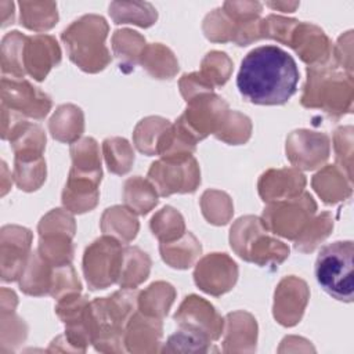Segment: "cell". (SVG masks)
Masks as SVG:
<instances>
[{"mask_svg": "<svg viewBox=\"0 0 354 354\" xmlns=\"http://www.w3.org/2000/svg\"><path fill=\"white\" fill-rule=\"evenodd\" d=\"M30 230L8 224L0 230V268L1 281H18L32 253Z\"/></svg>", "mask_w": 354, "mask_h": 354, "instance_id": "9a60e30c", "label": "cell"}, {"mask_svg": "<svg viewBox=\"0 0 354 354\" xmlns=\"http://www.w3.org/2000/svg\"><path fill=\"white\" fill-rule=\"evenodd\" d=\"M151 266V257L138 246H123L122 266L116 283L122 289H136L147 281Z\"/></svg>", "mask_w": 354, "mask_h": 354, "instance_id": "f1b7e54d", "label": "cell"}, {"mask_svg": "<svg viewBox=\"0 0 354 354\" xmlns=\"http://www.w3.org/2000/svg\"><path fill=\"white\" fill-rule=\"evenodd\" d=\"M315 212L314 198L308 192H301L290 199L267 203L260 218L271 234L295 241L315 216Z\"/></svg>", "mask_w": 354, "mask_h": 354, "instance_id": "52a82bcc", "label": "cell"}, {"mask_svg": "<svg viewBox=\"0 0 354 354\" xmlns=\"http://www.w3.org/2000/svg\"><path fill=\"white\" fill-rule=\"evenodd\" d=\"M353 126H340L333 131V149L336 166L353 181Z\"/></svg>", "mask_w": 354, "mask_h": 354, "instance_id": "f907efd6", "label": "cell"}, {"mask_svg": "<svg viewBox=\"0 0 354 354\" xmlns=\"http://www.w3.org/2000/svg\"><path fill=\"white\" fill-rule=\"evenodd\" d=\"M100 177L69 170L68 180L61 195L62 206L72 214H82L93 210L100 199Z\"/></svg>", "mask_w": 354, "mask_h": 354, "instance_id": "7402d4cb", "label": "cell"}, {"mask_svg": "<svg viewBox=\"0 0 354 354\" xmlns=\"http://www.w3.org/2000/svg\"><path fill=\"white\" fill-rule=\"evenodd\" d=\"M25 116L18 112L11 111L10 108L1 105V138L11 141L18 131L26 124Z\"/></svg>", "mask_w": 354, "mask_h": 354, "instance_id": "91938a15", "label": "cell"}, {"mask_svg": "<svg viewBox=\"0 0 354 354\" xmlns=\"http://www.w3.org/2000/svg\"><path fill=\"white\" fill-rule=\"evenodd\" d=\"M354 102L353 75L342 71L332 59L307 66L300 104L308 109H321L332 119L351 113Z\"/></svg>", "mask_w": 354, "mask_h": 354, "instance_id": "7a4b0ae2", "label": "cell"}, {"mask_svg": "<svg viewBox=\"0 0 354 354\" xmlns=\"http://www.w3.org/2000/svg\"><path fill=\"white\" fill-rule=\"evenodd\" d=\"M196 141L177 122L170 124L160 137L158 144V155L160 159L170 162H183L194 156Z\"/></svg>", "mask_w": 354, "mask_h": 354, "instance_id": "4dcf8cb0", "label": "cell"}, {"mask_svg": "<svg viewBox=\"0 0 354 354\" xmlns=\"http://www.w3.org/2000/svg\"><path fill=\"white\" fill-rule=\"evenodd\" d=\"M259 326L256 318L248 311H232L224 318L223 351L254 353Z\"/></svg>", "mask_w": 354, "mask_h": 354, "instance_id": "44dd1931", "label": "cell"}, {"mask_svg": "<svg viewBox=\"0 0 354 354\" xmlns=\"http://www.w3.org/2000/svg\"><path fill=\"white\" fill-rule=\"evenodd\" d=\"M149 228L159 242H171L185 234V221L177 209L165 206L152 216Z\"/></svg>", "mask_w": 354, "mask_h": 354, "instance_id": "7bdbcfd3", "label": "cell"}, {"mask_svg": "<svg viewBox=\"0 0 354 354\" xmlns=\"http://www.w3.org/2000/svg\"><path fill=\"white\" fill-rule=\"evenodd\" d=\"M308 299L310 288L304 279L295 275L282 278L274 292V319L286 328L297 325L304 315Z\"/></svg>", "mask_w": 354, "mask_h": 354, "instance_id": "2e32d148", "label": "cell"}, {"mask_svg": "<svg viewBox=\"0 0 354 354\" xmlns=\"http://www.w3.org/2000/svg\"><path fill=\"white\" fill-rule=\"evenodd\" d=\"M21 25L33 32H47L58 22L54 1H19Z\"/></svg>", "mask_w": 354, "mask_h": 354, "instance_id": "e575fe53", "label": "cell"}, {"mask_svg": "<svg viewBox=\"0 0 354 354\" xmlns=\"http://www.w3.org/2000/svg\"><path fill=\"white\" fill-rule=\"evenodd\" d=\"M147 177L160 196L192 194L201 184V169L194 156L183 162L159 159L151 165Z\"/></svg>", "mask_w": 354, "mask_h": 354, "instance_id": "8fae6325", "label": "cell"}, {"mask_svg": "<svg viewBox=\"0 0 354 354\" xmlns=\"http://www.w3.org/2000/svg\"><path fill=\"white\" fill-rule=\"evenodd\" d=\"M171 123L162 116H147L141 119L133 131V144L144 155H158V144Z\"/></svg>", "mask_w": 354, "mask_h": 354, "instance_id": "74e56055", "label": "cell"}, {"mask_svg": "<svg viewBox=\"0 0 354 354\" xmlns=\"http://www.w3.org/2000/svg\"><path fill=\"white\" fill-rule=\"evenodd\" d=\"M37 232L39 235H47V234H66L71 236H75L76 234V221L73 214L64 209H53L48 213H46L39 224H37Z\"/></svg>", "mask_w": 354, "mask_h": 354, "instance_id": "816d5d0a", "label": "cell"}, {"mask_svg": "<svg viewBox=\"0 0 354 354\" xmlns=\"http://www.w3.org/2000/svg\"><path fill=\"white\" fill-rule=\"evenodd\" d=\"M113 55L118 59L119 69L123 73H130L140 64L141 54L147 46L145 37L129 28L118 29L113 32L111 39Z\"/></svg>", "mask_w": 354, "mask_h": 354, "instance_id": "484cf974", "label": "cell"}, {"mask_svg": "<svg viewBox=\"0 0 354 354\" xmlns=\"http://www.w3.org/2000/svg\"><path fill=\"white\" fill-rule=\"evenodd\" d=\"M228 111L225 100L214 93H206L187 102L185 111L176 122L199 142L220 129Z\"/></svg>", "mask_w": 354, "mask_h": 354, "instance_id": "9c48e42d", "label": "cell"}, {"mask_svg": "<svg viewBox=\"0 0 354 354\" xmlns=\"http://www.w3.org/2000/svg\"><path fill=\"white\" fill-rule=\"evenodd\" d=\"M18 306V297L14 290L1 288L0 290V313H10L15 311Z\"/></svg>", "mask_w": 354, "mask_h": 354, "instance_id": "6125c7cd", "label": "cell"}, {"mask_svg": "<svg viewBox=\"0 0 354 354\" xmlns=\"http://www.w3.org/2000/svg\"><path fill=\"white\" fill-rule=\"evenodd\" d=\"M10 144L14 158H40L46 149V133L41 126L26 122Z\"/></svg>", "mask_w": 354, "mask_h": 354, "instance_id": "ee69618b", "label": "cell"}, {"mask_svg": "<svg viewBox=\"0 0 354 354\" xmlns=\"http://www.w3.org/2000/svg\"><path fill=\"white\" fill-rule=\"evenodd\" d=\"M102 155L111 173L123 176L129 173L134 163V151L123 137H108L102 141Z\"/></svg>", "mask_w": 354, "mask_h": 354, "instance_id": "b9f144b4", "label": "cell"}, {"mask_svg": "<svg viewBox=\"0 0 354 354\" xmlns=\"http://www.w3.org/2000/svg\"><path fill=\"white\" fill-rule=\"evenodd\" d=\"M212 343L192 335L187 330L180 329L178 332L169 336L165 346L160 348L162 353H185V354H202L207 351H217L210 347Z\"/></svg>", "mask_w": 354, "mask_h": 354, "instance_id": "f5cc1de1", "label": "cell"}, {"mask_svg": "<svg viewBox=\"0 0 354 354\" xmlns=\"http://www.w3.org/2000/svg\"><path fill=\"white\" fill-rule=\"evenodd\" d=\"M71 171L102 178L101 155L98 142L93 137H82L71 144Z\"/></svg>", "mask_w": 354, "mask_h": 354, "instance_id": "d590c367", "label": "cell"}, {"mask_svg": "<svg viewBox=\"0 0 354 354\" xmlns=\"http://www.w3.org/2000/svg\"><path fill=\"white\" fill-rule=\"evenodd\" d=\"M48 130L51 137L59 142H76L84 131L83 111L75 104L59 105L48 120Z\"/></svg>", "mask_w": 354, "mask_h": 354, "instance_id": "cb8c5ba5", "label": "cell"}, {"mask_svg": "<svg viewBox=\"0 0 354 354\" xmlns=\"http://www.w3.org/2000/svg\"><path fill=\"white\" fill-rule=\"evenodd\" d=\"M267 6L282 12H293L299 7V1H268Z\"/></svg>", "mask_w": 354, "mask_h": 354, "instance_id": "e7e4bbea", "label": "cell"}, {"mask_svg": "<svg viewBox=\"0 0 354 354\" xmlns=\"http://www.w3.org/2000/svg\"><path fill=\"white\" fill-rule=\"evenodd\" d=\"M140 65L158 80L173 79L180 69L174 53L162 43L147 44L141 54Z\"/></svg>", "mask_w": 354, "mask_h": 354, "instance_id": "1f68e13d", "label": "cell"}, {"mask_svg": "<svg viewBox=\"0 0 354 354\" xmlns=\"http://www.w3.org/2000/svg\"><path fill=\"white\" fill-rule=\"evenodd\" d=\"M299 69L290 54L277 46L249 51L236 76L241 95L256 105H283L296 93Z\"/></svg>", "mask_w": 354, "mask_h": 354, "instance_id": "6da1fadb", "label": "cell"}, {"mask_svg": "<svg viewBox=\"0 0 354 354\" xmlns=\"http://www.w3.org/2000/svg\"><path fill=\"white\" fill-rule=\"evenodd\" d=\"M335 64L348 75H353V30L344 32L332 47Z\"/></svg>", "mask_w": 354, "mask_h": 354, "instance_id": "680465c9", "label": "cell"}, {"mask_svg": "<svg viewBox=\"0 0 354 354\" xmlns=\"http://www.w3.org/2000/svg\"><path fill=\"white\" fill-rule=\"evenodd\" d=\"M288 46L308 66L325 64L332 59V41L319 26L311 22H299Z\"/></svg>", "mask_w": 354, "mask_h": 354, "instance_id": "e0dca14e", "label": "cell"}, {"mask_svg": "<svg viewBox=\"0 0 354 354\" xmlns=\"http://www.w3.org/2000/svg\"><path fill=\"white\" fill-rule=\"evenodd\" d=\"M176 289L171 283L156 281L138 293L137 308L148 317L163 319L176 299Z\"/></svg>", "mask_w": 354, "mask_h": 354, "instance_id": "f546056e", "label": "cell"}, {"mask_svg": "<svg viewBox=\"0 0 354 354\" xmlns=\"http://www.w3.org/2000/svg\"><path fill=\"white\" fill-rule=\"evenodd\" d=\"M109 15L116 25L131 24L140 28H149L158 19L156 8L148 1H112Z\"/></svg>", "mask_w": 354, "mask_h": 354, "instance_id": "836d02e7", "label": "cell"}, {"mask_svg": "<svg viewBox=\"0 0 354 354\" xmlns=\"http://www.w3.org/2000/svg\"><path fill=\"white\" fill-rule=\"evenodd\" d=\"M163 336L162 319L134 313L124 328V347L126 351L134 354H147L160 351Z\"/></svg>", "mask_w": 354, "mask_h": 354, "instance_id": "ffe728a7", "label": "cell"}, {"mask_svg": "<svg viewBox=\"0 0 354 354\" xmlns=\"http://www.w3.org/2000/svg\"><path fill=\"white\" fill-rule=\"evenodd\" d=\"M82 292V282L72 267V264H65L59 267H54L53 272V283L50 296L55 300L71 295V293H80Z\"/></svg>", "mask_w": 354, "mask_h": 354, "instance_id": "11a10c76", "label": "cell"}, {"mask_svg": "<svg viewBox=\"0 0 354 354\" xmlns=\"http://www.w3.org/2000/svg\"><path fill=\"white\" fill-rule=\"evenodd\" d=\"M1 319V336H0V351H14L28 336V326L15 311L0 313Z\"/></svg>", "mask_w": 354, "mask_h": 354, "instance_id": "681fc988", "label": "cell"}, {"mask_svg": "<svg viewBox=\"0 0 354 354\" xmlns=\"http://www.w3.org/2000/svg\"><path fill=\"white\" fill-rule=\"evenodd\" d=\"M199 73L213 86H224L232 73V61L223 51H209L201 61Z\"/></svg>", "mask_w": 354, "mask_h": 354, "instance_id": "c3c4849f", "label": "cell"}, {"mask_svg": "<svg viewBox=\"0 0 354 354\" xmlns=\"http://www.w3.org/2000/svg\"><path fill=\"white\" fill-rule=\"evenodd\" d=\"M26 39L28 36L18 30H11L1 39L0 58L3 76L24 79L26 75L24 68V48Z\"/></svg>", "mask_w": 354, "mask_h": 354, "instance_id": "8d00e7d4", "label": "cell"}, {"mask_svg": "<svg viewBox=\"0 0 354 354\" xmlns=\"http://www.w3.org/2000/svg\"><path fill=\"white\" fill-rule=\"evenodd\" d=\"M72 239L73 236L66 234L39 235V245L36 250L40 257L53 267L72 264L75 254Z\"/></svg>", "mask_w": 354, "mask_h": 354, "instance_id": "f35d334b", "label": "cell"}, {"mask_svg": "<svg viewBox=\"0 0 354 354\" xmlns=\"http://www.w3.org/2000/svg\"><path fill=\"white\" fill-rule=\"evenodd\" d=\"M138 292L136 289L116 290L111 296L90 301L93 322L91 344L100 353L126 351L123 336L129 319L137 310Z\"/></svg>", "mask_w": 354, "mask_h": 354, "instance_id": "3957f363", "label": "cell"}, {"mask_svg": "<svg viewBox=\"0 0 354 354\" xmlns=\"http://www.w3.org/2000/svg\"><path fill=\"white\" fill-rule=\"evenodd\" d=\"M0 17H1V26H7L14 22V3L1 0L0 1Z\"/></svg>", "mask_w": 354, "mask_h": 354, "instance_id": "be15d7a7", "label": "cell"}, {"mask_svg": "<svg viewBox=\"0 0 354 354\" xmlns=\"http://www.w3.org/2000/svg\"><path fill=\"white\" fill-rule=\"evenodd\" d=\"M279 353L283 351H315V348L311 346V343L304 339V337H299V336H286L282 342L281 346L278 348Z\"/></svg>", "mask_w": 354, "mask_h": 354, "instance_id": "94428289", "label": "cell"}, {"mask_svg": "<svg viewBox=\"0 0 354 354\" xmlns=\"http://www.w3.org/2000/svg\"><path fill=\"white\" fill-rule=\"evenodd\" d=\"M159 253L162 260L171 268L187 270L195 264L202 254L199 239L189 231L171 242H160Z\"/></svg>", "mask_w": 354, "mask_h": 354, "instance_id": "4316f807", "label": "cell"}, {"mask_svg": "<svg viewBox=\"0 0 354 354\" xmlns=\"http://www.w3.org/2000/svg\"><path fill=\"white\" fill-rule=\"evenodd\" d=\"M100 228L104 235L112 236L120 243H129L137 236L140 223L136 213L127 206L115 205L104 210Z\"/></svg>", "mask_w": 354, "mask_h": 354, "instance_id": "d4e9b609", "label": "cell"}, {"mask_svg": "<svg viewBox=\"0 0 354 354\" xmlns=\"http://www.w3.org/2000/svg\"><path fill=\"white\" fill-rule=\"evenodd\" d=\"M221 8L236 24L238 29L245 24L260 19L263 11V6L259 1H225Z\"/></svg>", "mask_w": 354, "mask_h": 354, "instance_id": "9f6ffc18", "label": "cell"}, {"mask_svg": "<svg viewBox=\"0 0 354 354\" xmlns=\"http://www.w3.org/2000/svg\"><path fill=\"white\" fill-rule=\"evenodd\" d=\"M123 243L112 236L102 235L93 241L83 253V274L91 290L106 289L118 282Z\"/></svg>", "mask_w": 354, "mask_h": 354, "instance_id": "ba28073f", "label": "cell"}, {"mask_svg": "<svg viewBox=\"0 0 354 354\" xmlns=\"http://www.w3.org/2000/svg\"><path fill=\"white\" fill-rule=\"evenodd\" d=\"M306 183V176L296 167L268 169L260 176L257 191L263 202L271 203L300 195Z\"/></svg>", "mask_w": 354, "mask_h": 354, "instance_id": "d6986e66", "label": "cell"}, {"mask_svg": "<svg viewBox=\"0 0 354 354\" xmlns=\"http://www.w3.org/2000/svg\"><path fill=\"white\" fill-rule=\"evenodd\" d=\"M297 24L299 21L295 18L270 14L266 18L260 19V36L261 39H271L288 46Z\"/></svg>", "mask_w": 354, "mask_h": 354, "instance_id": "db71d44e", "label": "cell"}, {"mask_svg": "<svg viewBox=\"0 0 354 354\" xmlns=\"http://www.w3.org/2000/svg\"><path fill=\"white\" fill-rule=\"evenodd\" d=\"M268 232L260 217L243 216L230 230V245L242 260L277 268L289 257V246Z\"/></svg>", "mask_w": 354, "mask_h": 354, "instance_id": "5b68a950", "label": "cell"}, {"mask_svg": "<svg viewBox=\"0 0 354 354\" xmlns=\"http://www.w3.org/2000/svg\"><path fill=\"white\" fill-rule=\"evenodd\" d=\"M178 88L185 102H189L202 94L213 93L214 87L198 71V72L184 73L178 80Z\"/></svg>", "mask_w": 354, "mask_h": 354, "instance_id": "6f0895ef", "label": "cell"}, {"mask_svg": "<svg viewBox=\"0 0 354 354\" xmlns=\"http://www.w3.org/2000/svg\"><path fill=\"white\" fill-rule=\"evenodd\" d=\"M288 160L299 170H315L325 165L330 153L329 136L307 129L293 130L285 144Z\"/></svg>", "mask_w": 354, "mask_h": 354, "instance_id": "4fadbf2b", "label": "cell"}, {"mask_svg": "<svg viewBox=\"0 0 354 354\" xmlns=\"http://www.w3.org/2000/svg\"><path fill=\"white\" fill-rule=\"evenodd\" d=\"M61 48L50 35L28 36L24 48V68L36 82H43L50 71L61 62Z\"/></svg>", "mask_w": 354, "mask_h": 354, "instance_id": "ac0fdd59", "label": "cell"}, {"mask_svg": "<svg viewBox=\"0 0 354 354\" xmlns=\"http://www.w3.org/2000/svg\"><path fill=\"white\" fill-rule=\"evenodd\" d=\"M1 105L25 118L44 119L51 111V98L26 79L1 76Z\"/></svg>", "mask_w": 354, "mask_h": 354, "instance_id": "7c38bea8", "label": "cell"}, {"mask_svg": "<svg viewBox=\"0 0 354 354\" xmlns=\"http://www.w3.org/2000/svg\"><path fill=\"white\" fill-rule=\"evenodd\" d=\"M199 205L203 217L213 225H225L232 218V199L223 191L206 189L201 196Z\"/></svg>", "mask_w": 354, "mask_h": 354, "instance_id": "f6af8a7d", "label": "cell"}, {"mask_svg": "<svg viewBox=\"0 0 354 354\" xmlns=\"http://www.w3.org/2000/svg\"><path fill=\"white\" fill-rule=\"evenodd\" d=\"M213 136L228 145H242L252 136V122L246 115L230 109L220 129Z\"/></svg>", "mask_w": 354, "mask_h": 354, "instance_id": "bcb514c9", "label": "cell"}, {"mask_svg": "<svg viewBox=\"0 0 354 354\" xmlns=\"http://www.w3.org/2000/svg\"><path fill=\"white\" fill-rule=\"evenodd\" d=\"M46 160L40 158H14L12 180L21 191L33 192L46 181Z\"/></svg>", "mask_w": 354, "mask_h": 354, "instance_id": "ab89813d", "label": "cell"}, {"mask_svg": "<svg viewBox=\"0 0 354 354\" xmlns=\"http://www.w3.org/2000/svg\"><path fill=\"white\" fill-rule=\"evenodd\" d=\"M202 30L207 40L213 43H227L234 41L238 26L220 7L214 8L205 17Z\"/></svg>", "mask_w": 354, "mask_h": 354, "instance_id": "7dc6e473", "label": "cell"}, {"mask_svg": "<svg viewBox=\"0 0 354 354\" xmlns=\"http://www.w3.org/2000/svg\"><path fill=\"white\" fill-rule=\"evenodd\" d=\"M155 185L141 176L129 177L123 184V202L136 214H148L159 202Z\"/></svg>", "mask_w": 354, "mask_h": 354, "instance_id": "d6a6232c", "label": "cell"}, {"mask_svg": "<svg viewBox=\"0 0 354 354\" xmlns=\"http://www.w3.org/2000/svg\"><path fill=\"white\" fill-rule=\"evenodd\" d=\"M236 263L227 253H209L203 256L194 270L195 285L210 296H221L230 292L238 281Z\"/></svg>", "mask_w": 354, "mask_h": 354, "instance_id": "5bb4252c", "label": "cell"}, {"mask_svg": "<svg viewBox=\"0 0 354 354\" xmlns=\"http://www.w3.org/2000/svg\"><path fill=\"white\" fill-rule=\"evenodd\" d=\"M333 230V216L329 212L313 217L304 230L295 238V249L301 253L314 252Z\"/></svg>", "mask_w": 354, "mask_h": 354, "instance_id": "60d3db41", "label": "cell"}, {"mask_svg": "<svg viewBox=\"0 0 354 354\" xmlns=\"http://www.w3.org/2000/svg\"><path fill=\"white\" fill-rule=\"evenodd\" d=\"M173 318L180 329L196 335L207 343L218 340L224 330V318L210 301L198 295L187 296Z\"/></svg>", "mask_w": 354, "mask_h": 354, "instance_id": "30bf717a", "label": "cell"}, {"mask_svg": "<svg viewBox=\"0 0 354 354\" xmlns=\"http://www.w3.org/2000/svg\"><path fill=\"white\" fill-rule=\"evenodd\" d=\"M109 32L108 22L97 14H87L73 21L61 33L69 59L86 73L104 71L112 57L105 46Z\"/></svg>", "mask_w": 354, "mask_h": 354, "instance_id": "277c9868", "label": "cell"}, {"mask_svg": "<svg viewBox=\"0 0 354 354\" xmlns=\"http://www.w3.org/2000/svg\"><path fill=\"white\" fill-rule=\"evenodd\" d=\"M353 254V241H336L321 248L315 260L318 285L330 297L343 303H351L354 299Z\"/></svg>", "mask_w": 354, "mask_h": 354, "instance_id": "8992f818", "label": "cell"}, {"mask_svg": "<svg viewBox=\"0 0 354 354\" xmlns=\"http://www.w3.org/2000/svg\"><path fill=\"white\" fill-rule=\"evenodd\" d=\"M311 185L326 205L347 201L353 194V181H350L336 165H326L318 170L311 178Z\"/></svg>", "mask_w": 354, "mask_h": 354, "instance_id": "603a6c76", "label": "cell"}, {"mask_svg": "<svg viewBox=\"0 0 354 354\" xmlns=\"http://www.w3.org/2000/svg\"><path fill=\"white\" fill-rule=\"evenodd\" d=\"M53 272L54 267L44 261L37 253V250H33L18 279L21 290L25 295L35 297L50 295Z\"/></svg>", "mask_w": 354, "mask_h": 354, "instance_id": "83f0119b", "label": "cell"}, {"mask_svg": "<svg viewBox=\"0 0 354 354\" xmlns=\"http://www.w3.org/2000/svg\"><path fill=\"white\" fill-rule=\"evenodd\" d=\"M7 173H8V169H7L6 163L1 162V196H4L8 192V189L11 188V184H12V177H11V174L7 176Z\"/></svg>", "mask_w": 354, "mask_h": 354, "instance_id": "03108f58", "label": "cell"}]
</instances>
